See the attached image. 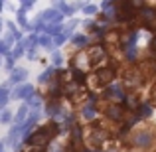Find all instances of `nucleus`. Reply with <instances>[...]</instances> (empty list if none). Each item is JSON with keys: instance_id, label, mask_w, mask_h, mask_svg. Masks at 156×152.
Instances as JSON below:
<instances>
[{"instance_id": "nucleus-5", "label": "nucleus", "mask_w": 156, "mask_h": 152, "mask_svg": "<svg viewBox=\"0 0 156 152\" xmlns=\"http://www.w3.org/2000/svg\"><path fill=\"white\" fill-rule=\"evenodd\" d=\"M105 115H107V118H111V121H115V122H122L125 121V115H126V109H125L122 103L113 101L105 107Z\"/></svg>"}, {"instance_id": "nucleus-3", "label": "nucleus", "mask_w": 156, "mask_h": 152, "mask_svg": "<svg viewBox=\"0 0 156 152\" xmlns=\"http://www.w3.org/2000/svg\"><path fill=\"white\" fill-rule=\"evenodd\" d=\"M122 79H125V87H129V91H136V89L146 81V75H144L142 69L130 67V69L125 71V77H122Z\"/></svg>"}, {"instance_id": "nucleus-4", "label": "nucleus", "mask_w": 156, "mask_h": 152, "mask_svg": "<svg viewBox=\"0 0 156 152\" xmlns=\"http://www.w3.org/2000/svg\"><path fill=\"white\" fill-rule=\"evenodd\" d=\"M93 79H95L97 87H107V85H111L115 79H117V69L115 67H101V69L95 71Z\"/></svg>"}, {"instance_id": "nucleus-2", "label": "nucleus", "mask_w": 156, "mask_h": 152, "mask_svg": "<svg viewBox=\"0 0 156 152\" xmlns=\"http://www.w3.org/2000/svg\"><path fill=\"white\" fill-rule=\"evenodd\" d=\"M154 142V133L146 126L142 129H136L129 134V144L133 148H138V150H144V148H150Z\"/></svg>"}, {"instance_id": "nucleus-1", "label": "nucleus", "mask_w": 156, "mask_h": 152, "mask_svg": "<svg viewBox=\"0 0 156 152\" xmlns=\"http://www.w3.org/2000/svg\"><path fill=\"white\" fill-rule=\"evenodd\" d=\"M57 136V125L50 122V125H44L28 138V146H34V148H44L48 146L53 138Z\"/></svg>"}, {"instance_id": "nucleus-7", "label": "nucleus", "mask_w": 156, "mask_h": 152, "mask_svg": "<svg viewBox=\"0 0 156 152\" xmlns=\"http://www.w3.org/2000/svg\"><path fill=\"white\" fill-rule=\"evenodd\" d=\"M150 101L156 105V85H154V89H152V95H150Z\"/></svg>"}, {"instance_id": "nucleus-6", "label": "nucleus", "mask_w": 156, "mask_h": 152, "mask_svg": "<svg viewBox=\"0 0 156 152\" xmlns=\"http://www.w3.org/2000/svg\"><path fill=\"white\" fill-rule=\"evenodd\" d=\"M107 138H109V134H107L103 129H93L91 134L87 136V142H89L91 148H101V146L107 142Z\"/></svg>"}]
</instances>
